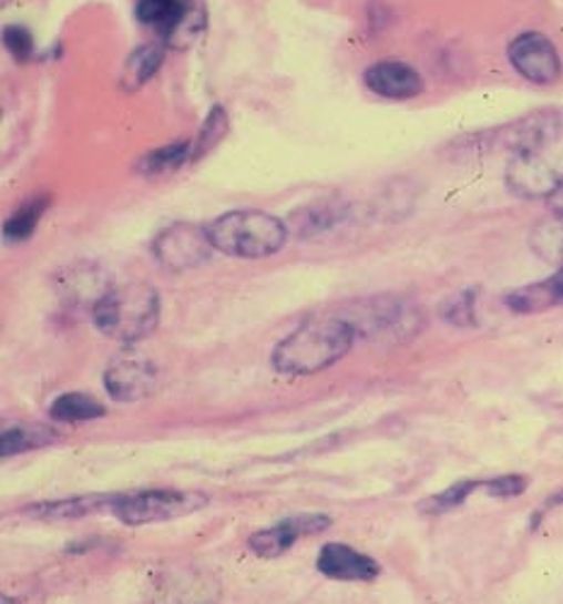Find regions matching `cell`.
I'll return each mask as SVG.
<instances>
[{"instance_id": "1", "label": "cell", "mask_w": 563, "mask_h": 604, "mask_svg": "<svg viewBox=\"0 0 563 604\" xmlns=\"http://www.w3.org/2000/svg\"><path fill=\"white\" fill-rule=\"evenodd\" d=\"M356 339L346 317H317L276 344L272 366L280 375H315L339 362Z\"/></svg>"}, {"instance_id": "2", "label": "cell", "mask_w": 563, "mask_h": 604, "mask_svg": "<svg viewBox=\"0 0 563 604\" xmlns=\"http://www.w3.org/2000/svg\"><path fill=\"white\" fill-rule=\"evenodd\" d=\"M216 252L237 259L274 257L288 242L290 227L266 211H227L206 225Z\"/></svg>"}, {"instance_id": "3", "label": "cell", "mask_w": 563, "mask_h": 604, "mask_svg": "<svg viewBox=\"0 0 563 604\" xmlns=\"http://www.w3.org/2000/svg\"><path fill=\"white\" fill-rule=\"evenodd\" d=\"M92 319L104 337L122 344H136L157 327L160 295L153 286L143 284L110 288L92 307Z\"/></svg>"}, {"instance_id": "4", "label": "cell", "mask_w": 563, "mask_h": 604, "mask_svg": "<svg viewBox=\"0 0 563 604\" xmlns=\"http://www.w3.org/2000/svg\"><path fill=\"white\" fill-rule=\"evenodd\" d=\"M563 143V106H544V110L530 112L515 121H508L503 126H495L489 131L474 133L464 141L462 153H493L505 151L511 155L544 151V147H554Z\"/></svg>"}, {"instance_id": "5", "label": "cell", "mask_w": 563, "mask_h": 604, "mask_svg": "<svg viewBox=\"0 0 563 604\" xmlns=\"http://www.w3.org/2000/svg\"><path fill=\"white\" fill-rule=\"evenodd\" d=\"M356 329V337L382 344H405L417 337L423 327V315L417 305L397 295L372 298L346 317Z\"/></svg>"}, {"instance_id": "6", "label": "cell", "mask_w": 563, "mask_h": 604, "mask_svg": "<svg viewBox=\"0 0 563 604\" xmlns=\"http://www.w3.org/2000/svg\"><path fill=\"white\" fill-rule=\"evenodd\" d=\"M211 503L208 495L198 491H177V489H151L129 495H119L112 513L129 528L153 525L174 518L194 515Z\"/></svg>"}, {"instance_id": "7", "label": "cell", "mask_w": 563, "mask_h": 604, "mask_svg": "<svg viewBox=\"0 0 563 604\" xmlns=\"http://www.w3.org/2000/svg\"><path fill=\"white\" fill-rule=\"evenodd\" d=\"M505 184L522 198H552L563 190V143L544 151L513 155L505 170Z\"/></svg>"}, {"instance_id": "8", "label": "cell", "mask_w": 563, "mask_h": 604, "mask_svg": "<svg viewBox=\"0 0 563 604\" xmlns=\"http://www.w3.org/2000/svg\"><path fill=\"white\" fill-rule=\"evenodd\" d=\"M153 257L170 272H190L211 259L213 245L206 227L174 223L153 239Z\"/></svg>"}, {"instance_id": "9", "label": "cell", "mask_w": 563, "mask_h": 604, "mask_svg": "<svg viewBox=\"0 0 563 604\" xmlns=\"http://www.w3.org/2000/svg\"><path fill=\"white\" fill-rule=\"evenodd\" d=\"M508 61L532 85H554L563 75L561 53L542 32H522L508 44Z\"/></svg>"}, {"instance_id": "10", "label": "cell", "mask_w": 563, "mask_h": 604, "mask_svg": "<svg viewBox=\"0 0 563 604\" xmlns=\"http://www.w3.org/2000/svg\"><path fill=\"white\" fill-rule=\"evenodd\" d=\"M331 528V518L321 513L293 515L278 520L276 525L254 532L249 536V552L259 559H278L295 546L300 536H313Z\"/></svg>"}, {"instance_id": "11", "label": "cell", "mask_w": 563, "mask_h": 604, "mask_svg": "<svg viewBox=\"0 0 563 604\" xmlns=\"http://www.w3.org/2000/svg\"><path fill=\"white\" fill-rule=\"evenodd\" d=\"M157 370L141 356L116 358L104 372V387L114 401H139L153 392Z\"/></svg>"}, {"instance_id": "12", "label": "cell", "mask_w": 563, "mask_h": 604, "mask_svg": "<svg viewBox=\"0 0 563 604\" xmlns=\"http://www.w3.org/2000/svg\"><path fill=\"white\" fill-rule=\"evenodd\" d=\"M317 571L331 581L370 583L382 573L380 563L368 554L356 552L354 546L331 542L321 546L317 556Z\"/></svg>"}, {"instance_id": "13", "label": "cell", "mask_w": 563, "mask_h": 604, "mask_svg": "<svg viewBox=\"0 0 563 604\" xmlns=\"http://www.w3.org/2000/svg\"><path fill=\"white\" fill-rule=\"evenodd\" d=\"M364 83L372 95L405 102L419 98L423 92V78L409 63L401 61H378L364 73Z\"/></svg>"}, {"instance_id": "14", "label": "cell", "mask_w": 563, "mask_h": 604, "mask_svg": "<svg viewBox=\"0 0 563 604\" xmlns=\"http://www.w3.org/2000/svg\"><path fill=\"white\" fill-rule=\"evenodd\" d=\"M119 495L114 493H95V495H75V499L63 501H42L34 505H27L22 513L37 520H78L92 513H102V510H112Z\"/></svg>"}, {"instance_id": "15", "label": "cell", "mask_w": 563, "mask_h": 604, "mask_svg": "<svg viewBox=\"0 0 563 604\" xmlns=\"http://www.w3.org/2000/svg\"><path fill=\"white\" fill-rule=\"evenodd\" d=\"M208 16L201 0H184V8L180 10L177 20H174L167 30L160 34L163 44L174 51L190 49L196 39L206 32Z\"/></svg>"}, {"instance_id": "16", "label": "cell", "mask_w": 563, "mask_h": 604, "mask_svg": "<svg viewBox=\"0 0 563 604\" xmlns=\"http://www.w3.org/2000/svg\"><path fill=\"white\" fill-rule=\"evenodd\" d=\"M165 61V49L157 44H141L133 49L126 61L122 75H119V83H122L124 92H139L145 83H151L155 73L163 69Z\"/></svg>"}, {"instance_id": "17", "label": "cell", "mask_w": 563, "mask_h": 604, "mask_svg": "<svg viewBox=\"0 0 563 604\" xmlns=\"http://www.w3.org/2000/svg\"><path fill=\"white\" fill-rule=\"evenodd\" d=\"M59 440V433L49 426L39 423H12L6 426L3 433H0V454L3 458H12V454L32 452L39 448L53 446Z\"/></svg>"}, {"instance_id": "18", "label": "cell", "mask_w": 563, "mask_h": 604, "mask_svg": "<svg viewBox=\"0 0 563 604\" xmlns=\"http://www.w3.org/2000/svg\"><path fill=\"white\" fill-rule=\"evenodd\" d=\"M49 206H51L49 194H34L27 198L24 204L18 211H12V216L3 223V237L12 242V245H20V242L30 239Z\"/></svg>"}, {"instance_id": "19", "label": "cell", "mask_w": 563, "mask_h": 604, "mask_svg": "<svg viewBox=\"0 0 563 604\" xmlns=\"http://www.w3.org/2000/svg\"><path fill=\"white\" fill-rule=\"evenodd\" d=\"M49 413H51V419L59 421V423H85V421L102 419L106 409H104L102 401L92 399L83 392H65V395L53 399Z\"/></svg>"}, {"instance_id": "20", "label": "cell", "mask_w": 563, "mask_h": 604, "mask_svg": "<svg viewBox=\"0 0 563 604\" xmlns=\"http://www.w3.org/2000/svg\"><path fill=\"white\" fill-rule=\"evenodd\" d=\"M192 151L194 143L190 141H174L163 147H155V151L145 153L136 170L145 177H155V174H167V172H177L182 165L192 163Z\"/></svg>"}, {"instance_id": "21", "label": "cell", "mask_w": 563, "mask_h": 604, "mask_svg": "<svg viewBox=\"0 0 563 604\" xmlns=\"http://www.w3.org/2000/svg\"><path fill=\"white\" fill-rule=\"evenodd\" d=\"M530 245L540 259L563 266V216L554 213L549 221L534 225Z\"/></svg>"}, {"instance_id": "22", "label": "cell", "mask_w": 563, "mask_h": 604, "mask_svg": "<svg viewBox=\"0 0 563 604\" xmlns=\"http://www.w3.org/2000/svg\"><path fill=\"white\" fill-rule=\"evenodd\" d=\"M479 489H484V481H474V479L458 481V483H452L450 489L431 495V499H426L419 505V510L423 515H446V513H450V510L462 508L469 501V495Z\"/></svg>"}, {"instance_id": "23", "label": "cell", "mask_w": 563, "mask_h": 604, "mask_svg": "<svg viewBox=\"0 0 563 604\" xmlns=\"http://www.w3.org/2000/svg\"><path fill=\"white\" fill-rule=\"evenodd\" d=\"M341 221V211L334 208L331 204H319V206H307L298 213H293L290 218V227L300 237H310V235H319L334 227V223Z\"/></svg>"}, {"instance_id": "24", "label": "cell", "mask_w": 563, "mask_h": 604, "mask_svg": "<svg viewBox=\"0 0 563 604\" xmlns=\"http://www.w3.org/2000/svg\"><path fill=\"white\" fill-rule=\"evenodd\" d=\"M477 298H479L477 288H464L450 295V298L440 307L442 319H446L448 325L460 327V329L477 327Z\"/></svg>"}, {"instance_id": "25", "label": "cell", "mask_w": 563, "mask_h": 604, "mask_svg": "<svg viewBox=\"0 0 563 604\" xmlns=\"http://www.w3.org/2000/svg\"><path fill=\"white\" fill-rule=\"evenodd\" d=\"M227 129H231V119H227V112L223 110V106L216 104L208 112V116L204 121V126H201L198 136L194 141L192 160H198V157L208 155L213 151V147H216L227 136Z\"/></svg>"}, {"instance_id": "26", "label": "cell", "mask_w": 563, "mask_h": 604, "mask_svg": "<svg viewBox=\"0 0 563 604\" xmlns=\"http://www.w3.org/2000/svg\"><path fill=\"white\" fill-rule=\"evenodd\" d=\"M182 8L184 0H139L136 18L141 20V24H151L155 27L157 34H163L177 20Z\"/></svg>"}, {"instance_id": "27", "label": "cell", "mask_w": 563, "mask_h": 604, "mask_svg": "<svg viewBox=\"0 0 563 604\" xmlns=\"http://www.w3.org/2000/svg\"><path fill=\"white\" fill-rule=\"evenodd\" d=\"M3 47L18 63H27L37 57L34 34L22 24H8L3 30Z\"/></svg>"}, {"instance_id": "28", "label": "cell", "mask_w": 563, "mask_h": 604, "mask_svg": "<svg viewBox=\"0 0 563 604\" xmlns=\"http://www.w3.org/2000/svg\"><path fill=\"white\" fill-rule=\"evenodd\" d=\"M530 489V479L522 474H505L484 481V491L491 499H518Z\"/></svg>"}, {"instance_id": "29", "label": "cell", "mask_w": 563, "mask_h": 604, "mask_svg": "<svg viewBox=\"0 0 563 604\" xmlns=\"http://www.w3.org/2000/svg\"><path fill=\"white\" fill-rule=\"evenodd\" d=\"M542 290L546 295L549 300V307L554 305H563V266L559 268V272L554 276H549L546 280H542Z\"/></svg>"}, {"instance_id": "30", "label": "cell", "mask_w": 563, "mask_h": 604, "mask_svg": "<svg viewBox=\"0 0 563 604\" xmlns=\"http://www.w3.org/2000/svg\"><path fill=\"white\" fill-rule=\"evenodd\" d=\"M559 505H563V491L554 493V495H552V499H546V503L542 505V510H540V513L532 518V530H538V528H540V520H542V518H544V515L549 513V510H554V508H559Z\"/></svg>"}, {"instance_id": "31", "label": "cell", "mask_w": 563, "mask_h": 604, "mask_svg": "<svg viewBox=\"0 0 563 604\" xmlns=\"http://www.w3.org/2000/svg\"><path fill=\"white\" fill-rule=\"evenodd\" d=\"M549 206H552V211L559 213V216H563V190H559L552 198H549Z\"/></svg>"}, {"instance_id": "32", "label": "cell", "mask_w": 563, "mask_h": 604, "mask_svg": "<svg viewBox=\"0 0 563 604\" xmlns=\"http://www.w3.org/2000/svg\"><path fill=\"white\" fill-rule=\"evenodd\" d=\"M0 3H3V6H10V3H12V0H0Z\"/></svg>"}]
</instances>
